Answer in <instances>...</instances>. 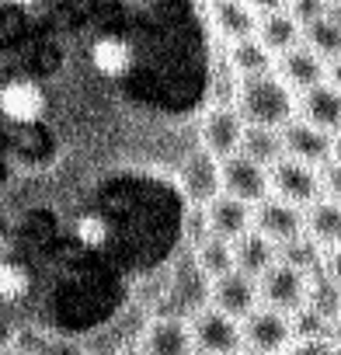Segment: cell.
<instances>
[{
    "label": "cell",
    "instance_id": "cell-1",
    "mask_svg": "<svg viewBox=\"0 0 341 355\" xmlns=\"http://www.w3.org/2000/svg\"><path fill=\"white\" fill-rule=\"evenodd\" d=\"M143 0H0V87L11 80H42L70 91L101 84L98 46L129 28ZM15 125L0 115V136Z\"/></svg>",
    "mask_w": 341,
    "mask_h": 355
},
{
    "label": "cell",
    "instance_id": "cell-2",
    "mask_svg": "<svg viewBox=\"0 0 341 355\" xmlns=\"http://www.w3.org/2000/svg\"><path fill=\"white\" fill-rule=\"evenodd\" d=\"M234 108L241 112V119L247 125L282 129L289 119H296V94L275 73L241 77V84H237V105Z\"/></svg>",
    "mask_w": 341,
    "mask_h": 355
},
{
    "label": "cell",
    "instance_id": "cell-3",
    "mask_svg": "<svg viewBox=\"0 0 341 355\" xmlns=\"http://www.w3.org/2000/svg\"><path fill=\"white\" fill-rule=\"evenodd\" d=\"M241 334H244V348L258 352V355H279L292 338V317L282 310H272L265 303H258L244 320H241Z\"/></svg>",
    "mask_w": 341,
    "mask_h": 355
},
{
    "label": "cell",
    "instance_id": "cell-4",
    "mask_svg": "<svg viewBox=\"0 0 341 355\" xmlns=\"http://www.w3.org/2000/svg\"><path fill=\"white\" fill-rule=\"evenodd\" d=\"M268 182H272V192L282 202L296 206V209L317 202L320 189H324L320 185V171L313 164H303V160H292V157H282V160H275L268 167Z\"/></svg>",
    "mask_w": 341,
    "mask_h": 355
},
{
    "label": "cell",
    "instance_id": "cell-5",
    "mask_svg": "<svg viewBox=\"0 0 341 355\" xmlns=\"http://www.w3.org/2000/svg\"><path fill=\"white\" fill-rule=\"evenodd\" d=\"M306 272L286 265V261H272L261 275H258V300L272 310H282V313H296L303 310V300H306Z\"/></svg>",
    "mask_w": 341,
    "mask_h": 355
},
{
    "label": "cell",
    "instance_id": "cell-6",
    "mask_svg": "<svg viewBox=\"0 0 341 355\" xmlns=\"http://www.w3.org/2000/svg\"><path fill=\"white\" fill-rule=\"evenodd\" d=\"M244 129H247V122L241 119V112L234 105H213L199 119V146L209 157L227 160V157H234L241 150Z\"/></svg>",
    "mask_w": 341,
    "mask_h": 355
},
{
    "label": "cell",
    "instance_id": "cell-7",
    "mask_svg": "<svg viewBox=\"0 0 341 355\" xmlns=\"http://www.w3.org/2000/svg\"><path fill=\"white\" fill-rule=\"evenodd\" d=\"M220 192L230 196V199H237V202L258 206V202L268 199V192H272L268 167L254 164V160L244 157V153H234V157L220 160Z\"/></svg>",
    "mask_w": 341,
    "mask_h": 355
},
{
    "label": "cell",
    "instance_id": "cell-8",
    "mask_svg": "<svg viewBox=\"0 0 341 355\" xmlns=\"http://www.w3.org/2000/svg\"><path fill=\"white\" fill-rule=\"evenodd\" d=\"M192 341H195V352H206V355H237L244 348V334H241V320L220 313L216 306H202L195 317H192Z\"/></svg>",
    "mask_w": 341,
    "mask_h": 355
},
{
    "label": "cell",
    "instance_id": "cell-9",
    "mask_svg": "<svg viewBox=\"0 0 341 355\" xmlns=\"http://www.w3.org/2000/svg\"><path fill=\"white\" fill-rule=\"evenodd\" d=\"M209 296H213L209 306H216L220 313H227V317H234V320H244V317L261 303V300H258V279H251V275H244V272H237V268L216 275L213 286H209Z\"/></svg>",
    "mask_w": 341,
    "mask_h": 355
},
{
    "label": "cell",
    "instance_id": "cell-10",
    "mask_svg": "<svg viewBox=\"0 0 341 355\" xmlns=\"http://www.w3.org/2000/svg\"><path fill=\"white\" fill-rule=\"evenodd\" d=\"M279 136H282L286 157H292V160H303V164L317 167V164H327L334 157V136L320 132L317 125H310L303 119H289L279 129Z\"/></svg>",
    "mask_w": 341,
    "mask_h": 355
},
{
    "label": "cell",
    "instance_id": "cell-11",
    "mask_svg": "<svg viewBox=\"0 0 341 355\" xmlns=\"http://www.w3.org/2000/svg\"><path fill=\"white\" fill-rule=\"evenodd\" d=\"M251 230H258L261 237H268L275 248L289 244L292 237L303 234V213L282 199H261L251 209Z\"/></svg>",
    "mask_w": 341,
    "mask_h": 355
},
{
    "label": "cell",
    "instance_id": "cell-12",
    "mask_svg": "<svg viewBox=\"0 0 341 355\" xmlns=\"http://www.w3.org/2000/svg\"><path fill=\"white\" fill-rule=\"evenodd\" d=\"M139 348L146 355H195V341H192V327L182 317H153L143 327V341Z\"/></svg>",
    "mask_w": 341,
    "mask_h": 355
},
{
    "label": "cell",
    "instance_id": "cell-13",
    "mask_svg": "<svg viewBox=\"0 0 341 355\" xmlns=\"http://www.w3.org/2000/svg\"><path fill=\"white\" fill-rule=\"evenodd\" d=\"M202 216H206V234L223 237V241H237L241 234L251 230V206L237 202V199H230L223 192L206 202Z\"/></svg>",
    "mask_w": 341,
    "mask_h": 355
},
{
    "label": "cell",
    "instance_id": "cell-14",
    "mask_svg": "<svg viewBox=\"0 0 341 355\" xmlns=\"http://www.w3.org/2000/svg\"><path fill=\"white\" fill-rule=\"evenodd\" d=\"M296 108H303V122L317 125L327 136L341 132V91L331 84H313L303 91V101H296Z\"/></svg>",
    "mask_w": 341,
    "mask_h": 355
},
{
    "label": "cell",
    "instance_id": "cell-15",
    "mask_svg": "<svg viewBox=\"0 0 341 355\" xmlns=\"http://www.w3.org/2000/svg\"><path fill=\"white\" fill-rule=\"evenodd\" d=\"M324 73H327V67H324V60L313 53V49H306V46H292V49H286L282 53V60H279V80L286 84V87H299V91H306V87H313V84H324Z\"/></svg>",
    "mask_w": 341,
    "mask_h": 355
},
{
    "label": "cell",
    "instance_id": "cell-16",
    "mask_svg": "<svg viewBox=\"0 0 341 355\" xmlns=\"http://www.w3.org/2000/svg\"><path fill=\"white\" fill-rule=\"evenodd\" d=\"M303 234L317 241L320 248H338L341 244V202L334 199H317L306 206L303 216Z\"/></svg>",
    "mask_w": 341,
    "mask_h": 355
},
{
    "label": "cell",
    "instance_id": "cell-17",
    "mask_svg": "<svg viewBox=\"0 0 341 355\" xmlns=\"http://www.w3.org/2000/svg\"><path fill=\"white\" fill-rule=\"evenodd\" d=\"M209 15H213V28L223 39H230V42L251 39L258 32V18H254V11L244 4V0H213Z\"/></svg>",
    "mask_w": 341,
    "mask_h": 355
},
{
    "label": "cell",
    "instance_id": "cell-18",
    "mask_svg": "<svg viewBox=\"0 0 341 355\" xmlns=\"http://www.w3.org/2000/svg\"><path fill=\"white\" fill-rule=\"evenodd\" d=\"M230 244H234V268L244 272V275H251V279H258L279 258V248L268 237H261L258 230H247V234H241Z\"/></svg>",
    "mask_w": 341,
    "mask_h": 355
},
{
    "label": "cell",
    "instance_id": "cell-19",
    "mask_svg": "<svg viewBox=\"0 0 341 355\" xmlns=\"http://www.w3.org/2000/svg\"><path fill=\"white\" fill-rule=\"evenodd\" d=\"M303 310L313 313L320 324H338L341 320V286L331 282L327 275H313L306 279V300Z\"/></svg>",
    "mask_w": 341,
    "mask_h": 355
},
{
    "label": "cell",
    "instance_id": "cell-20",
    "mask_svg": "<svg viewBox=\"0 0 341 355\" xmlns=\"http://www.w3.org/2000/svg\"><path fill=\"white\" fill-rule=\"evenodd\" d=\"M258 42L268 49V53H286V49H292L296 42H299V21L289 15V11H272V15H265L261 21H258Z\"/></svg>",
    "mask_w": 341,
    "mask_h": 355
},
{
    "label": "cell",
    "instance_id": "cell-21",
    "mask_svg": "<svg viewBox=\"0 0 341 355\" xmlns=\"http://www.w3.org/2000/svg\"><path fill=\"white\" fill-rule=\"evenodd\" d=\"M237 153L251 157V160H254V164H261V167H272L275 160H282V157H286L279 129H265V125H247Z\"/></svg>",
    "mask_w": 341,
    "mask_h": 355
},
{
    "label": "cell",
    "instance_id": "cell-22",
    "mask_svg": "<svg viewBox=\"0 0 341 355\" xmlns=\"http://www.w3.org/2000/svg\"><path fill=\"white\" fill-rule=\"evenodd\" d=\"M230 67L237 77H258V73H272V53L251 35V39H237L230 42Z\"/></svg>",
    "mask_w": 341,
    "mask_h": 355
},
{
    "label": "cell",
    "instance_id": "cell-23",
    "mask_svg": "<svg viewBox=\"0 0 341 355\" xmlns=\"http://www.w3.org/2000/svg\"><path fill=\"white\" fill-rule=\"evenodd\" d=\"M195 261H199V268H202L209 279H216V275H223V272L234 268V244L223 241V237L206 234V237L199 241V248H195Z\"/></svg>",
    "mask_w": 341,
    "mask_h": 355
},
{
    "label": "cell",
    "instance_id": "cell-24",
    "mask_svg": "<svg viewBox=\"0 0 341 355\" xmlns=\"http://www.w3.org/2000/svg\"><path fill=\"white\" fill-rule=\"evenodd\" d=\"M320 251H324V248H320L317 241H310L306 234H299V237H292L289 244L279 248V261H286V265H292V268H299V272L310 275V272H317L320 261H324Z\"/></svg>",
    "mask_w": 341,
    "mask_h": 355
},
{
    "label": "cell",
    "instance_id": "cell-25",
    "mask_svg": "<svg viewBox=\"0 0 341 355\" xmlns=\"http://www.w3.org/2000/svg\"><path fill=\"white\" fill-rule=\"evenodd\" d=\"M306 39H310L306 49H313L320 60H324V56H341V28L331 25L327 18L310 21V25H306Z\"/></svg>",
    "mask_w": 341,
    "mask_h": 355
},
{
    "label": "cell",
    "instance_id": "cell-26",
    "mask_svg": "<svg viewBox=\"0 0 341 355\" xmlns=\"http://www.w3.org/2000/svg\"><path fill=\"white\" fill-rule=\"evenodd\" d=\"M279 355H334L331 341H320V338H292Z\"/></svg>",
    "mask_w": 341,
    "mask_h": 355
},
{
    "label": "cell",
    "instance_id": "cell-27",
    "mask_svg": "<svg viewBox=\"0 0 341 355\" xmlns=\"http://www.w3.org/2000/svg\"><path fill=\"white\" fill-rule=\"evenodd\" d=\"M286 4H289V15L303 25L324 18V11H327V0H286Z\"/></svg>",
    "mask_w": 341,
    "mask_h": 355
},
{
    "label": "cell",
    "instance_id": "cell-28",
    "mask_svg": "<svg viewBox=\"0 0 341 355\" xmlns=\"http://www.w3.org/2000/svg\"><path fill=\"white\" fill-rule=\"evenodd\" d=\"M32 355H87L84 345L70 341V338H42V345Z\"/></svg>",
    "mask_w": 341,
    "mask_h": 355
},
{
    "label": "cell",
    "instance_id": "cell-29",
    "mask_svg": "<svg viewBox=\"0 0 341 355\" xmlns=\"http://www.w3.org/2000/svg\"><path fill=\"white\" fill-rule=\"evenodd\" d=\"M320 185L331 192L334 202H341V160H327V167L320 174Z\"/></svg>",
    "mask_w": 341,
    "mask_h": 355
},
{
    "label": "cell",
    "instance_id": "cell-30",
    "mask_svg": "<svg viewBox=\"0 0 341 355\" xmlns=\"http://www.w3.org/2000/svg\"><path fill=\"white\" fill-rule=\"evenodd\" d=\"M324 275H327L331 282H338V286H341V244L331 251V258H327V272H324Z\"/></svg>",
    "mask_w": 341,
    "mask_h": 355
},
{
    "label": "cell",
    "instance_id": "cell-31",
    "mask_svg": "<svg viewBox=\"0 0 341 355\" xmlns=\"http://www.w3.org/2000/svg\"><path fill=\"white\" fill-rule=\"evenodd\" d=\"M251 11H261V15H272V11H282L286 0H244Z\"/></svg>",
    "mask_w": 341,
    "mask_h": 355
},
{
    "label": "cell",
    "instance_id": "cell-32",
    "mask_svg": "<svg viewBox=\"0 0 341 355\" xmlns=\"http://www.w3.org/2000/svg\"><path fill=\"white\" fill-rule=\"evenodd\" d=\"M327 73H331V87L341 91V56H334V63L327 67Z\"/></svg>",
    "mask_w": 341,
    "mask_h": 355
},
{
    "label": "cell",
    "instance_id": "cell-33",
    "mask_svg": "<svg viewBox=\"0 0 341 355\" xmlns=\"http://www.w3.org/2000/svg\"><path fill=\"white\" fill-rule=\"evenodd\" d=\"M324 18H327L331 25H338V28H341V4H327V11H324Z\"/></svg>",
    "mask_w": 341,
    "mask_h": 355
},
{
    "label": "cell",
    "instance_id": "cell-34",
    "mask_svg": "<svg viewBox=\"0 0 341 355\" xmlns=\"http://www.w3.org/2000/svg\"><path fill=\"white\" fill-rule=\"evenodd\" d=\"M115 355H146V352H143L139 345H125V348H119Z\"/></svg>",
    "mask_w": 341,
    "mask_h": 355
},
{
    "label": "cell",
    "instance_id": "cell-35",
    "mask_svg": "<svg viewBox=\"0 0 341 355\" xmlns=\"http://www.w3.org/2000/svg\"><path fill=\"white\" fill-rule=\"evenodd\" d=\"M334 153H338V160H341V132L334 136Z\"/></svg>",
    "mask_w": 341,
    "mask_h": 355
},
{
    "label": "cell",
    "instance_id": "cell-36",
    "mask_svg": "<svg viewBox=\"0 0 341 355\" xmlns=\"http://www.w3.org/2000/svg\"><path fill=\"white\" fill-rule=\"evenodd\" d=\"M237 355H258V352H251V348H241V352H237Z\"/></svg>",
    "mask_w": 341,
    "mask_h": 355
},
{
    "label": "cell",
    "instance_id": "cell-37",
    "mask_svg": "<svg viewBox=\"0 0 341 355\" xmlns=\"http://www.w3.org/2000/svg\"><path fill=\"white\" fill-rule=\"evenodd\" d=\"M4 355H25V352H18V348H11V352H4Z\"/></svg>",
    "mask_w": 341,
    "mask_h": 355
},
{
    "label": "cell",
    "instance_id": "cell-38",
    "mask_svg": "<svg viewBox=\"0 0 341 355\" xmlns=\"http://www.w3.org/2000/svg\"><path fill=\"white\" fill-rule=\"evenodd\" d=\"M195 355H206V352H195Z\"/></svg>",
    "mask_w": 341,
    "mask_h": 355
},
{
    "label": "cell",
    "instance_id": "cell-39",
    "mask_svg": "<svg viewBox=\"0 0 341 355\" xmlns=\"http://www.w3.org/2000/svg\"><path fill=\"white\" fill-rule=\"evenodd\" d=\"M334 4H341V0H334Z\"/></svg>",
    "mask_w": 341,
    "mask_h": 355
}]
</instances>
